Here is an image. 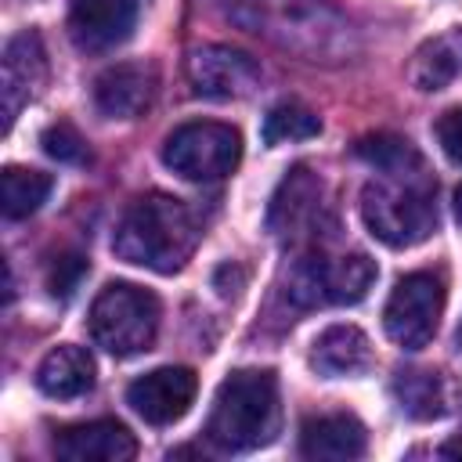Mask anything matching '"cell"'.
<instances>
[{
    "mask_svg": "<svg viewBox=\"0 0 462 462\" xmlns=\"http://www.w3.org/2000/svg\"><path fill=\"white\" fill-rule=\"evenodd\" d=\"M188 83L199 97L235 101V97H249L260 87V65L245 51L209 43L188 58Z\"/></svg>",
    "mask_w": 462,
    "mask_h": 462,
    "instance_id": "obj_10",
    "label": "cell"
},
{
    "mask_svg": "<svg viewBox=\"0 0 462 462\" xmlns=\"http://www.w3.org/2000/svg\"><path fill=\"white\" fill-rule=\"evenodd\" d=\"M437 141L444 148V155L462 166V105L458 108H448L440 119H437Z\"/></svg>",
    "mask_w": 462,
    "mask_h": 462,
    "instance_id": "obj_26",
    "label": "cell"
},
{
    "mask_svg": "<svg viewBox=\"0 0 462 462\" xmlns=\"http://www.w3.org/2000/svg\"><path fill=\"white\" fill-rule=\"evenodd\" d=\"M242 159V137L227 123H184L162 141V162L184 180H220Z\"/></svg>",
    "mask_w": 462,
    "mask_h": 462,
    "instance_id": "obj_7",
    "label": "cell"
},
{
    "mask_svg": "<svg viewBox=\"0 0 462 462\" xmlns=\"http://www.w3.org/2000/svg\"><path fill=\"white\" fill-rule=\"evenodd\" d=\"M310 365L325 379L357 375L372 365V343L357 325H328L310 346Z\"/></svg>",
    "mask_w": 462,
    "mask_h": 462,
    "instance_id": "obj_17",
    "label": "cell"
},
{
    "mask_svg": "<svg viewBox=\"0 0 462 462\" xmlns=\"http://www.w3.org/2000/svg\"><path fill=\"white\" fill-rule=\"evenodd\" d=\"M54 455L65 462H130L137 455L134 433L116 419L79 422L54 437Z\"/></svg>",
    "mask_w": 462,
    "mask_h": 462,
    "instance_id": "obj_15",
    "label": "cell"
},
{
    "mask_svg": "<svg viewBox=\"0 0 462 462\" xmlns=\"http://www.w3.org/2000/svg\"><path fill=\"white\" fill-rule=\"evenodd\" d=\"M368 448V433L354 415H318L307 419L300 430V455L303 458H361Z\"/></svg>",
    "mask_w": 462,
    "mask_h": 462,
    "instance_id": "obj_16",
    "label": "cell"
},
{
    "mask_svg": "<svg viewBox=\"0 0 462 462\" xmlns=\"http://www.w3.org/2000/svg\"><path fill=\"white\" fill-rule=\"evenodd\" d=\"M40 144H43V152H47L51 159H58V162H87V159H90L87 141H83L79 130L69 126V123L47 126V130L40 134Z\"/></svg>",
    "mask_w": 462,
    "mask_h": 462,
    "instance_id": "obj_24",
    "label": "cell"
},
{
    "mask_svg": "<svg viewBox=\"0 0 462 462\" xmlns=\"http://www.w3.org/2000/svg\"><path fill=\"white\" fill-rule=\"evenodd\" d=\"M458 346H462V325H458Z\"/></svg>",
    "mask_w": 462,
    "mask_h": 462,
    "instance_id": "obj_28",
    "label": "cell"
},
{
    "mask_svg": "<svg viewBox=\"0 0 462 462\" xmlns=\"http://www.w3.org/2000/svg\"><path fill=\"white\" fill-rule=\"evenodd\" d=\"M224 14L310 65H339L357 47L346 14L332 0H224Z\"/></svg>",
    "mask_w": 462,
    "mask_h": 462,
    "instance_id": "obj_1",
    "label": "cell"
},
{
    "mask_svg": "<svg viewBox=\"0 0 462 462\" xmlns=\"http://www.w3.org/2000/svg\"><path fill=\"white\" fill-rule=\"evenodd\" d=\"M278 422L282 404L274 372L238 368L217 386L206 437L220 451H256L278 437Z\"/></svg>",
    "mask_w": 462,
    "mask_h": 462,
    "instance_id": "obj_3",
    "label": "cell"
},
{
    "mask_svg": "<svg viewBox=\"0 0 462 462\" xmlns=\"http://www.w3.org/2000/svg\"><path fill=\"white\" fill-rule=\"evenodd\" d=\"M433 191H437L433 180H397V177L368 180L361 191V217L383 245L390 249L419 245L437 231Z\"/></svg>",
    "mask_w": 462,
    "mask_h": 462,
    "instance_id": "obj_4",
    "label": "cell"
},
{
    "mask_svg": "<svg viewBox=\"0 0 462 462\" xmlns=\"http://www.w3.org/2000/svg\"><path fill=\"white\" fill-rule=\"evenodd\" d=\"M36 386L54 401H72L94 386V357L72 343L54 346L36 368Z\"/></svg>",
    "mask_w": 462,
    "mask_h": 462,
    "instance_id": "obj_19",
    "label": "cell"
},
{
    "mask_svg": "<svg viewBox=\"0 0 462 462\" xmlns=\"http://www.w3.org/2000/svg\"><path fill=\"white\" fill-rule=\"evenodd\" d=\"M321 220H325V202H321L318 173H310L307 166H292L282 177L278 191L271 195L267 231L285 245H300L318 235Z\"/></svg>",
    "mask_w": 462,
    "mask_h": 462,
    "instance_id": "obj_9",
    "label": "cell"
},
{
    "mask_svg": "<svg viewBox=\"0 0 462 462\" xmlns=\"http://www.w3.org/2000/svg\"><path fill=\"white\" fill-rule=\"evenodd\" d=\"M321 134V119L296 101H282L267 112L263 119V141L267 144H285V141H310Z\"/></svg>",
    "mask_w": 462,
    "mask_h": 462,
    "instance_id": "obj_23",
    "label": "cell"
},
{
    "mask_svg": "<svg viewBox=\"0 0 462 462\" xmlns=\"http://www.w3.org/2000/svg\"><path fill=\"white\" fill-rule=\"evenodd\" d=\"M458 220H462V191H458Z\"/></svg>",
    "mask_w": 462,
    "mask_h": 462,
    "instance_id": "obj_27",
    "label": "cell"
},
{
    "mask_svg": "<svg viewBox=\"0 0 462 462\" xmlns=\"http://www.w3.org/2000/svg\"><path fill=\"white\" fill-rule=\"evenodd\" d=\"M137 25V0H72L69 36L83 54H105L130 40Z\"/></svg>",
    "mask_w": 462,
    "mask_h": 462,
    "instance_id": "obj_12",
    "label": "cell"
},
{
    "mask_svg": "<svg viewBox=\"0 0 462 462\" xmlns=\"http://www.w3.org/2000/svg\"><path fill=\"white\" fill-rule=\"evenodd\" d=\"M4 72H0V94H4V134L11 130L14 116L22 112V105L36 94V87L43 83L47 61H43V43L36 32H18L7 40L4 47Z\"/></svg>",
    "mask_w": 462,
    "mask_h": 462,
    "instance_id": "obj_13",
    "label": "cell"
},
{
    "mask_svg": "<svg viewBox=\"0 0 462 462\" xmlns=\"http://www.w3.org/2000/svg\"><path fill=\"white\" fill-rule=\"evenodd\" d=\"M462 76V25L430 36L408 65V79L422 94H437Z\"/></svg>",
    "mask_w": 462,
    "mask_h": 462,
    "instance_id": "obj_18",
    "label": "cell"
},
{
    "mask_svg": "<svg viewBox=\"0 0 462 462\" xmlns=\"http://www.w3.org/2000/svg\"><path fill=\"white\" fill-rule=\"evenodd\" d=\"M199 238H202V227L191 206H184L173 195L155 191V195L137 199L123 213L112 249L126 263L148 267L155 274H173L191 260Z\"/></svg>",
    "mask_w": 462,
    "mask_h": 462,
    "instance_id": "obj_2",
    "label": "cell"
},
{
    "mask_svg": "<svg viewBox=\"0 0 462 462\" xmlns=\"http://www.w3.org/2000/svg\"><path fill=\"white\" fill-rule=\"evenodd\" d=\"M54 188V177L29 166H4L0 173V209L7 220H22L36 213Z\"/></svg>",
    "mask_w": 462,
    "mask_h": 462,
    "instance_id": "obj_22",
    "label": "cell"
},
{
    "mask_svg": "<svg viewBox=\"0 0 462 462\" xmlns=\"http://www.w3.org/2000/svg\"><path fill=\"white\" fill-rule=\"evenodd\" d=\"M199 390V375L184 365H166L155 372H144L126 386V404L152 426H170L177 422Z\"/></svg>",
    "mask_w": 462,
    "mask_h": 462,
    "instance_id": "obj_11",
    "label": "cell"
},
{
    "mask_svg": "<svg viewBox=\"0 0 462 462\" xmlns=\"http://www.w3.org/2000/svg\"><path fill=\"white\" fill-rule=\"evenodd\" d=\"M155 69L144 61H123L97 76L94 83V105L108 119H137L152 97H155Z\"/></svg>",
    "mask_w": 462,
    "mask_h": 462,
    "instance_id": "obj_14",
    "label": "cell"
},
{
    "mask_svg": "<svg viewBox=\"0 0 462 462\" xmlns=\"http://www.w3.org/2000/svg\"><path fill=\"white\" fill-rule=\"evenodd\" d=\"M159 300L155 292L130 285V282H108L94 303H90V336L101 350L116 357H134L155 343L159 332Z\"/></svg>",
    "mask_w": 462,
    "mask_h": 462,
    "instance_id": "obj_5",
    "label": "cell"
},
{
    "mask_svg": "<svg viewBox=\"0 0 462 462\" xmlns=\"http://www.w3.org/2000/svg\"><path fill=\"white\" fill-rule=\"evenodd\" d=\"M375 263L365 253L343 256H303L289 271V300L296 307H325V303H361L375 282Z\"/></svg>",
    "mask_w": 462,
    "mask_h": 462,
    "instance_id": "obj_6",
    "label": "cell"
},
{
    "mask_svg": "<svg viewBox=\"0 0 462 462\" xmlns=\"http://www.w3.org/2000/svg\"><path fill=\"white\" fill-rule=\"evenodd\" d=\"M83 274H87V260H83L79 253H61V256H54L51 267H47V289H51L54 296L69 300V296L76 292V285H79Z\"/></svg>",
    "mask_w": 462,
    "mask_h": 462,
    "instance_id": "obj_25",
    "label": "cell"
},
{
    "mask_svg": "<svg viewBox=\"0 0 462 462\" xmlns=\"http://www.w3.org/2000/svg\"><path fill=\"white\" fill-rule=\"evenodd\" d=\"M440 314H444V282L430 271H415L393 285L383 307V328L397 346L422 350L437 336Z\"/></svg>",
    "mask_w": 462,
    "mask_h": 462,
    "instance_id": "obj_8",
    "label": "cell"
},
{
    "mask_svg": "<svg viewBox=\"0 0 462 462\" xmlns=\"http://www.w3.org/2000/svg\"><path fill=\"white\" fill-rule=\"evenodd\" d=\"M393 397L408 419H440L451 411V383L433 368H401L393 375Z\"/></svg>",
    "mask_w": 462,
    "mask_h": 462,
    "instance_id": "obj_20",
    "label": "cell"
},
{
    "mask_svg": "<svg viewBox=\"0 0 462 462\" xmlns=\"http://www.w3.org/2000/svg\"><path fill=\"white\" fill-rule=\"evenodd\" d=\"M372 170H379L383 177H397V180H433L426 170V159L419 155V148L408 137L397 134H368L357 141L354 148Z\"/></svg>",
    "mask_w": 462,
    "mask_h": 462,
    "instance_id": "obj_21",
    "label": "cell"
}]
</instances>
